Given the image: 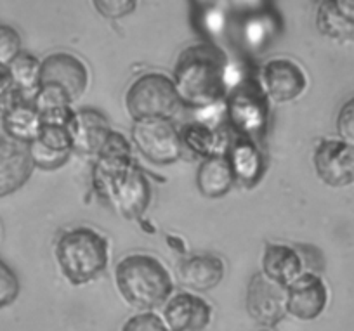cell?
<instances>
[{"label": "cell", "mask_w": 354, "mask_h": 331, "mask_svg": "<svg viewBox=\"0 0 354 331\" xmlns=\"http://www.w3.org/2000/svg\"><path fill=\"white\" fill-rule=\"evenodd\" d=\"M30 156H32L33 165L39 167L42 170H56L59 167L66 165V162L70 160L71 151H57V149L47 148L46 144L35 139L33 142L28 144Z\"/></svg>", "instance_id": "cb8c5ba5"}, {"label": "cell", "mask_w": 354, "mask_h": 331, "mask_svg": "<svg viewBox=\"0 0 354 331\" xmlns=\"http://www.w3.org/2000/svg\"><path fill=\"white\" fill-rule=\"evenodd\" d=\"M316 23H318L319 30L325 35L332 37V39H349L354 37V23L347 21L330 0H322L318 6V15H316Z\"/></svg>", "instance_id": "603a6c76"}, {"label": "cell", "mask_w": 354, "mask_h": 331, "mask_svg": "<svg viewBox=\"0 0 354 331\" xmlns=\"http://www.w3.org/2000/svg\"><path fill=\"white\" fill-rule=\"evenodd\" d=\"M115 286L131 307L155 310L174 293V279L169 269L151 254H129L115 265Z\"/></svg>", "instance_id": "3957f363"}, {"label": "cell", "mask_w": 354, "mask_h": 331, "mask_svg": "<svg viewBox=\"0 0 354 331\" xmlns=\"http://www.w3.org/2000/svg\"><path fill=\"white\" fill-rule=\"evenodd\" d=\"M172 80L183 106L198 111L212 108L226 101L230 92V59L216 44H195L177 57Z\"/></svg>", "instance_id": "7a4b0ae2"}, {"label": "cell", "mask_w": 354, "mask_h": 331, "mask_svg": "<svg viewBox=\"0 0 354 331\" xmlns=\"http://www.w3.org/2000/svg\"><path fill=\"white\" fill-rule=\"evenodd\" d=\"M181 139L185 148L192 149L203 160L226 153L231 142L227 134H224L219 127L202 120L185 125L181 131Z\"/></svg>", "instance_id": "44dd1931"}, {"label": "cell", "mask_w": 354, "mask_h": 331, "mask_svg": "<svg viewBox=\"0 0 354 331\" xmlns=\"http://www.w3.org/2000/svg\"><path fill=\"white\" fill-rule=\"evenodd\" d=\"M33 106L37 108L39 113H44V111H49V109L61 108V106H71L73 101L70 99V95L63 91L57 85L50 84H42L37 91V94L33 95Z\"/></svg>", "instance_id": "d4e9b609"}, {"label": "cell", "mask_w": 354, "mask_h": 331, "mask_svg": "<svg viewBox=\"0 0 354 331\" xmlns=\"http://www.w3.org/2000/svg\"><path fill=\"white\" fill-rule=\"evenodd\" d=\"M261 272L271 281L287 288L306 272L301 250L285 243H268L262 252Z\"/></svg>", "instance_id": "ac0fdd59"}, {"label": "cell", "mask_w": 354, "mask_h": 331, "mask_svg": "<svg viewBox=\"0 0 354 331\" xmlns=\"http://www.w3.org/2000/svg\"><path fill=\"white\" fill-rule=\"evenodd\" d=\"M39 141L42 144H46L47 148L57 149V151L73 153V141H71V134L68 127H61V125H42Z\"/></svg>", "instance_id": "4316f807"}, {"label": "cell", "mask_w": 354, "mask_h": 331, "mask_svg": "<svg viewBox=\"0 0 354 331\" xmlns=\"http://www.w3.org/2000/svg\"><path fill=\"white\" fill-rule=\"evenodd\" d=\"M54 255L63 278L70 285L84 286L96 281L106 271L110 245L100 231L80 226L61 234Z\"/></svg>", "instance_id": "277c9868"}, {"label": "cell", "mask_w": 354, "mask_h": 331, "mask_svg": "<svg viewBox=\"0 0 354 331\" xmlns=\"http://www.w3.org/2000/svg\"><path fill=\"white\" fill-rule=\"evenodd\" d=\"M316 176L330 187L354 184V144L342 139H323L313 155Z\"/></svg>", "instance_id": "30bf717a"}, {"label": "cell", "mask_w": 354, "mask_h": 331, "mask_svg": "<svg viewBox=\"0 0 354 331\" xmlns=\"http://www.w3.org/2000/svg\"><path fill=\"white\" fill-rule=\"evenodd\" d=\"M226 117L236 135L254 141L264 135L270 120V99L257 78H240L231 84L226 95Z\"/></svg>", "instance_id": "5b68a950"}, {"label": "cell", "mask_w": 354, "mask_h": 331, "mask_svg": "<svg viewBox=\"0 0 354 331\" xmlns=\"http://www.w3.org/2000/svg\"><path fill=\"white\" fill-rule=\"evenodd\" d=\"M68 129L73 141V151L88 156H97L111 134L108 118L93 108L75 109Z\"/></svg>", "instance_id": "e0dca14e"}, {"label": "cell", "mask_w": 354, "mask_h": 331, "mask_svg": "<svg viewBox=\"0 0 354 331\" xmlns=\"http://www.w3.org/2000/svg\"><path fill=\"white\" fill-rule=\"evenodd\" d=\"M8 70L11 73L12 84L16 91L21 92L26 99L33 101V95L37 94L40 87V70H42V61L32 53L21 50L11 63L8 64Z\"/></svg>", "instance_id": "7402d4cb"}, {"label": "cell", "mask_w": 354, "mask_h": 331, "mask_svg": "<svg viewBox=\"0 0 354 331\" xmlns=\"http://www.w3.org/2000/svg\"><path fill=\"white\" fill-rule=\"evenodd\" d=\"M328 288L318 272H302L287 286V314L297 321H315L328 305Z\"/></svg>", "instance_id": "7c38bea8"}, {"label": "cell", "mask_w": 354, "mask_h": 331, "mask_svg": "<svg viewBox=\"0 0 354 331\" xmlns=\"http://www.w3.org/2000/svg\"><path fill=\"white\" fill-rule=\"evenodd\" d=\"M181 106L172 78L156 71L136 78L125 94V108L134 122L146 118L172 120Z\"/></svg>", "instance_id": "8992f818"}, {"label": "cell", "mask_w": 354, "mask_h": 331, "mask_svg": "<svg viewBox=\"0 0 354 331\" xmlns=\"http://www.w3.org/2000/svg\"><path fill=\"white\" fill-rule=\"evenodd\" d=\"M132 144L155 165H172L183 155L181 131L169 118H146L132 125Z\"/></svg>", "instance_id": "52a82bcc"}, {"label": "cell", "mask_w": 354, "mask_h": 331, "mask_svg": "<svg viewBox=\"0 0 354 331\" xmlns=\"http://www.w3.org/2000/svg\"><path fill=\"white\" fill-rule=\"evenodd\" d=\"M261 331H270V330H261Z\"/></svg>", "instance_id": "836d02e7"}, {"label": "cell", "mask_w": 354, "mask_h": 331, "mask_svg": "<svg viewBox=\"0 0 354 331\" xmlns=\"http://www.w3.org/2000/svg\"><path fill=\"white\" fill-rule=\"evenodd\" d=\"M236 184L226 153L202 160L196 172V186L205 198H221Z\"/></svg>", "instance_id": "ffe728a7"}, {"label": "cell", "mask_w": 354, "mask_h": 331, "mask_svg": "<svg viewBox=\"0 0 354 331\" xmlns=\"http://www.w3.org/2000/svg\"><path fill=\"white\" fill-rule=\"evenodd\" d=\"M337 132L342 141L354 144V95L344 102L337 115Z\"/></svg>", "instance_id": "4dcf8cb0"}, {"label": "cell", "mask_w": 354, "mask_h": 331, "mask_svg": "<svg viewBox=\"0 0 354 331\" xmlns=\"http://www.w3.org/2000/svg\"><path fill=\"white\" fill-rule=\"evenodd\" d=\"M247 312L264 328H273L287 317V288L266 278L262 272L252 276L245 299Z\"/></svg>", "instance_id": "9c48e42d"}, {"label": "cell", "mask_w": 354, "mask_h": 331, "mask_svg": "<svg viewBox=\"0 0 354 331\" xmlns=\"http://www.w3.org/2000/svg\"><path fill=\"white\" fill-rule=\"evenodd\" d=\"M50 84L63 88L71 101L85 94L88 87V70L80 57L70 53H54L42 59L40 85Z\"/></svg>", "instance_id": "5bb4252c"}, {"label": "cell", "mask_w": 354, "mask_h": 331, "mask_svg": "<svg viewBox=\"0 0 354 331\" xmlns=\"http://www.w3.org/2000/svg\"><path fill=\"white\" fill-rule=\"evenodd\" d=\"M21 50V35L18 30L0 25V66H8Z\"/></svg>", "instance_id": "83f0119b"}, {"label": "cell", "mask_w": 354, "mask_h": 331, "mask_svg": "<svg viewBox=\"0 0 354 331\" xmlns=\"http://www.w3.org/2000/svg\"><path fill=\"white\" fill-rule=\"evenodd\" d=\"M226 274L224 261L212 254L189 255L176 267L177 283L193 293H205L221 285Z\"/></svg>", "instance_id": "2e32d148"}, {"label": "cell", "mask_w": 354, "mask_h": 331, "mask_svg": "<svg viewBox=\"0 0 354 331\" xmlns=\"http://www.w3.org/2000/svg\"><path fill=\"white\" fill-rule=\"evenodd\" d=\"M42 125V118L33 102L16 88L0 104V127L15 141L30 144L39 139Z\"/></svg>", "instance_id": "4fadbf2b"}, {"label": "cell", "mask_w": 354, "mask_h": 331, "mask_svg": "<svg viewBox=\"0 0 354 331\" xmlns=\"http://www.w3.org/2000/svg\"><path fill=\"white\" fill-rule=\"evenodd\" d=\"M233 169L234 180L243 187H254L264 173V156L254 139L236 135L231 139L226 151Z\"/></svg>", "instance_id": "d6986e66"}, {"label": "cell", "mask_w": 354, "mask_h": 331, "mask_svg": "<svg viewBox=\"0 0 354 331\" xmlns=\"http://www.w3.org/2000/svg\"><path fill=\"white\" fill-rule=\"evenodd\" d=\"M120 331H169L165 321L155 310H141L127 317Z\"/></svg>", "instance_id": "484cf974"}, {"label": "cell", "mask_w": 354, "mask_h": 331, "mask_svg": "<svg viewBox=\"0 0 354 331\" xmlns=\"http://www.w3.org/2000/svg\"><path fill=\"white\" fill-rule=\"evenodd\" d=\"M330 2L347 21L354 23V0H330Z\"/></svg>", "instance_id": "d6a6232c"}, {"label": "cell", "mask_w": 354, "mask_h": 331, "mask_svg": "<svg viewBox=\"0 0 354 331\" xmlns=\"http://www.w3.org/2000/svg\"><path fill=\"white\" fill-rule=\"evenodd\" d=\"M12 91H15V84H12L8 66H0V102L4 101Z\"/></svg>", "instance_id": "1f68e13d"}, {"label": "cell", "mask_w": 354, "mask_h": 331, "mask_svg": "<svg viewBox=\"0 0 354 331\" xmlns=\"http://www.w3.org/2000/svg\"><path fill=\"white\" fill-rule=\"evenodd\" d=\"M259 84L266 97L273 102H290L304 94L308 75L299 63L288 57H274L259 70Z\"/></svg>", "instance_id": "ba28073f"}, {"label": "cell", "mask_w": 354, "mask_h": 331, "mask_svg": "<svg viewBox=\"0 0 354 331\" xmlns=\"http://www.w3.org/2000/svg\"><path fill=\"white\" fill-rule=\"evenodd\" d=\"M94 8L108 19H120L132 15L138 8V0H93Z\"/></svg>", "instance_id": "f546056e"}, {"label": "cell", "mask_w": 354, "mask_h": 331, "mask_svg": "<svg viewBox=\"0 0 354 331\" xmlns=\"http://www.w3.org/2000/svg\"><path fill=\"white\" fill-rule=\"evenodd\" d=\"M96 193L129 220H141L151 203V184L136 163L132 144L120 132L110 138L96 156L93 170Z\"/></svg>", "instance_id": "6da1fadb"}, {"label": "cell", "mask_w": 354, "mask_h": 331, "mask_svg": "<svg viewBox=\"0 0 354 331\" xmlns=\"http://www.w3.org/2000/svg\"><path fill=\"white\" fill-rule=\"evenodd\" d=\"M162 307L160 316L169 331H205L212 323V305L202 295L188 290L172 293Z\"/></svg>", "instance_id": "8fae6325"}, {"label": "cell", "mask_w": 354, "mask_h": 331, "mask_svg": "<svg viewBox=\"0 0 354 331\" xmlns=\"http://www.w3.org/2000/svg\"><path fill=\"white\" fill-rule=\"evenodd\" d=\"M19 295V279L16 272L0 258V309L11 305Z\"/></svg>", "instance_id": "f1b7e54d"}, {"label": "cell", "mask_w": 354, "mask_h": 331, "mask_svg": "<svg viewBox=\"0 0 354 331\" xmlns=\"http://www.w3.org/2000/svg\"><path fill=\"white\" fill-rule=\"evenodd\" d=\"M33 169L28 144L8 135L0 138V198L21 189L32 177Z\"/></svg>", "instance_id": "9a60e30c"}]
</instances>
